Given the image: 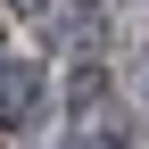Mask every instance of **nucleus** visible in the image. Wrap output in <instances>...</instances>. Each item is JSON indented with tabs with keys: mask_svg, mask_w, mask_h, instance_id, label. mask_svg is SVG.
Here are the masks:
<instances>
[{
	"mask_svg": "<svg viewBox=\"0 0 149 149\" xmlns=\"http://www.w3.org/2000/svg\"><path fill=\"white\" fill-rule=\"evenodd\" d=\"M42 116H50V74L33 58H8L0 66V124H8V133H33Z\"/></svg>",
	"mask_w": 149,
	"mask_h": 149,
	"instance_id": "nucleus-1",
	"label": "nucleus"
},
{
	"mask_svg": "<svg viewBox=\"0 0 149 149\" xmlns=\"http://www.w3.org/2000/svg\"><path fill=\"white\" fill-rule=\"evenodd\" d=\"M141 100H149V50H141Z\"/></svg>",
	"mask_w": 149,
	"mask_h": 149,
	"instance_id": "nucleus-2",
	"label": "nucleus"
},
{
	"mask_svg": "<svg viewBox=\"0 0 149 149\" xmlns=\"http://www.w3.org/2000/svg\"><path fill=\"white\" fill-rule=\"evenodd\" d=\"M25 8H42V0H25Z\"/></svg>",
	"mask_w": 149,
	"mask_h": 149,
	"instance_id": "nucleus-3",
	"label": "nucleus"
}]
</instances>
